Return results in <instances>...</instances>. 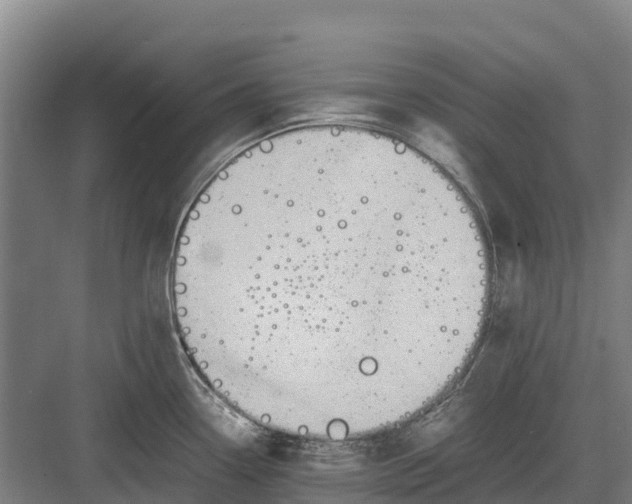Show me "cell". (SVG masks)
Returning a JSON list of instances; mask_svg holds the SVG:
<instances>
[{
    "instance_id": "cell-1",
    "label": "cell",
    "mask_w": 632,
    "mask_h": 504,
    "mask_svg": "<svg viewBox=\"0 0 632 504\" xmlns=\"http://www.w3.org/2000/svg\"><path fill=\"white\" fill-rule=\"evenodd\" d=\"M334 129L247 147L206 183L177 259L206 357L246 399L363 401L378 338L349 282Z\"/></svg>"
}]
</instances>
